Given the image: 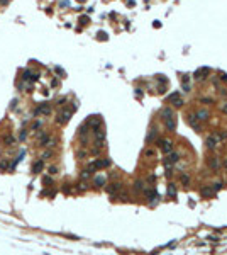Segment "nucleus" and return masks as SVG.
Wrapping results in <instances>:
<instances>
[{"label":"nucleus","instance_id":"obj_1","mask_svg":"<svg viewBox=\"0 0 227 255\" xmlns=\"http://www.w3.org/2000/svg\"><path fill=\"white\" fill-rule=\"evenodd\" d=\"M75 109H76V107H73V109H63V111L58 114V118H56V123H58V124H66L69 119H71L73 112H75Z\"/></svg>","mask_w":227,"mask_h":255},{"label":"nucleus","instance_id":"obj_2","mask_svg":"<svg viewBox=\"0 0 227 255\" xmlns=\"http://www.w3.org/2000/svg\"><path fill=\"white\" fill-rule=\"evenodd\" d=\"M168 102H171L175 107H181V106H183V100L180 99V92H178V90L171 92V94L168 95Z\"/></svg>","mask_w":227,"mask_h":255},{"label":"nucleus","instance_id":"obj_3","mask_svg":"<svg viewBox=\"0 0 227 255\" xmlns=\"http://www.w3.org/2000/svg\"><path fill=\"white\" fill-rule=\"evenodd\" d=\"M208 73H210V68H208V67H202V68L195 70L193 78H195V80H203L205 77H208Z\"/></svg>","mask_w":227,"mask_h":255},{"label":"nucleus","instance_id":"obj_4","mask_svg":"<svg viewBox=\"0 0 227 255\" xmlns=\"http://www.w3.org/2000/svg\"><path fill=\"white\" fill-rule=\"evenodd\" d=\"M163 121H165V126H166L168 131H175V129H176V118H175V114H171V116H168V118H165Z\"/></svg>","mask_w":227,"mask_h":255},{"label":"nucleus","instance_id":"obj_5","mask_svg":"<svg viewBox=\"0 0 227 255\" xmlns=\"http://www.w3.org/2000/svg\"><path fill=\"white\" fill-rule=\"evenodd\" d=\"M87 124H88V128H92V129L95 131V129H99V128H100L102 119H100V116H90L88 121H87Z\"/></svg>","mask_w":227,"mask_h":255},{"label":"nucleus","instance_id":"obj_6","mask_svg":"<svg viewBox=\"0 0 227 255\" xmlns=\"http://www.w3.org/2000/svg\"><path fill=\"white\" fill-rule=\"evenodd\" d=\"M34 114L37 116V114H42V116H49L51 114V106L49 104H41L39 107L34 111Z\"/></svg>","mask_w":227,"mask_h":255},{"label":"nucleus","instance_id":"obj_7","mask_svg":"<svg viewBox=\"0 0 227 255\" xmlns=\"http://www.w3.org/2000/svg\"><path fill=\"white\" fill-rule=\"evenodd\" d=\"M110 158H102V160H97V162H93V167L95 168H107V167H110Z\"/></svg>","mask_w":227,"mask_h":255},{"label":"nucleus","instance_id":"obj_8","mask_svg":"<svg viewBox=\"0 0 227 255\" xmlns=\"http://www.w3.org/2000/svg\"><path fill=\"white\" fill-rule=\"evenodd\" d=\"M120 189H122V184H120V182H112L110 186H107V192L112 194V196H115Z\"/></svg>","mask_w":227,"mask_h":255},{"label":"nucleus","instance_id":"obj_9","mask_svg":"<svg viewBox=\"0 0 227 255\" xmlns=\"http://www.w3.org/2000/svg\"><path fill=\"white\" fill-rule=\"evenodd\" d=\"M217 138H215V135H210V136L205 139V146L208 148V150H215V146H217Z\"/></svg>","mask_w":227,"mask_h":255},{"label":"nucleus","instance_id":"obj_10","mask_svg":"<svg viewBox=\"0 0 227 255\" xmlns=\"http://www.w3.org/2000/svg\"><path fill=\"white\" fill-rule=\"evenodd\" d=\"M207 165L212 168V170H219V167H220V163H219V158H217V157H210V158L207 160Z\"/></svg>","mask_w":227,"mask_h":255},{"label":"nucleus","instance_id":"obj_11","mask_svg":"<svg viewBox=\"0 0 227 255\" xmlns=\"http://www.w3.org/2000/svg\"><path fill=\"white\" fill-rule=\"evenodd\" d=\"M17 143V138L14 136V135H7V136H3V145L5 146H14Z\"/></svg>","mask_w":227,"mask_h":255},{"label":"nucleus","instance_id":"obj_12","mask_svg":"<svg viewBox=\"0 0 227 255\" xmlns=\"http://www.w3.org/2000/svg\"><path fill=\"white\" fill-rule=\"evenodd\" d=\"M144 196L148 197V199H158V192H156V189L153 187V189H144Z\"/></svg>","mask_w":227,"mask_h":255},{"label":"nucleus","instance_id":"obj_13","mask_svg":"<svg viewBox=\"0 0 227 255\" xmlns=\"http://www.w3.org/2000/svg\"><path fill=\"white\" fill-rule=\"evenodd\" d=\"M197 119H200V121H207L208 118H210V114H208V111L207 109H200L197 112V116H195Z\"/></svg>","mask_w":227,"mask_h":255},{"label":"nucleus","instance_id":"obj_14","mask_svg":"<svg viewBox=\"0 0 227 255\" xmlns=\"http://www.w3.org/2000/svg\"><path fill=\"white\" fill-rule=\"evenodd\" d=\"M154 139H158V129H156V128L149 129V135H148V138H146V141H148V143H153Z\"/></svg>","mask_w":227,"mask_h":255},{"label":"nucleus","instance_id":"obj_15","mask_svg":"<svg viewBox=\"0 0 227 255\" xmlns=\"http://www.w3.org/2000/svg\"><path fill=\"white\" fill-rule=\"evenodd\" d=\"M42 168H44V162H42V160L34 162V165H32V174H39Z\"/></svg>","mask_w":227,"mask_h":255},{"label":"nucleus","instance_id":"obj_16","mask_svg":"<svg viewBox=\"0 0 227 255\" xmlns=\"http://www.w3.org/2000/svg\"><path fill=\"white\" fill-rule=\"evenodd\" d=\"M178 160H180V155H178L176 151H169V155H168V158H166V162L173 165V163H176Z\"/></svg>","mask_w":227,"mask_h":255},{"label":"nucleus","instance_id":"obj_17","mask_svg":"<svg viewBox=\"0 0 227 255\" xmlns=\"http://www.w3.org/2000/svg\"><path fill=\"white\" fill-rule=\"evenodd\" d=\"M161 148H163V151H165V153H169V151H173V143H171V141H166V139H163V145H161Z\"/></svg>","mask_w":227,"mask_h":255},{"label":"nucleus","instance_id":"obj_18","mask_svg":"<svg viewBox=\"0 0 227 255\" xmlns=\"http://www.w3.org/2000/svg\"><path fill=\"white\" fill-rule=\"evenodd\" d=\"M166 194H168L169 197H176V186H175V184H168V187H166Z\"/></svg>","mask_w":227,"mask_h":255},{"label":"nucleus","instance_id":"obj_19","mask_svg":"<svg viewBox=\"0 0 227 255\" xmlns=\"http://www.w3.org/2000/svg\"><path fill=\"white\" fill-rule=\"evenodd\" d=\"M214 194H215V191L212 187H202V196L203 197H212Z\"/></svg>","mask_w":227,"mask_h":255},{"label":"nucleus","instance_id":"obj_20","mask_svg":"<svg viewBox=\"0 0 227 255\" xmlns=\"http://www.w3.org/2000/svg\"><path fill=\"white\" fill-rule=\"evenodd\" d=\"M188 123H190V126L193 128L195 131H202V126H200V124H198V123H197V118L193 119V118H192V116H190V118H188Z\"/></svg>","mask_w":227,"mask_h":255},{"label":"nucleus","instance_id":"obj_21","mask_svg":"<svg viewBox=\"0 0 227 255\" xmlns=\"http://www.w3.org/2000/svg\"><path fill=\"white\" fill-rule=\"evenodd\" d=\"M54 145H56V139H54V138H49V136H48V138H46V141H44V143H42L41 146H44V148H51V146H54Z\"/></svg>","mask_w":227,"mask_h":255},{"label":"nucleus","instance_id":"obj_22","mask_svg":"<svg viewBox=\"0 0 227 255\" xmlns=\"http://www.w3.org/2000/svg\"><path fill=\"white\" fill-rule=\"evenodd\" d=\"M173 114V109H169V107H165L163 111H161V119H165V118H168V116H171Z\"/></svg>","mask_w":227,"mask_h":255},{"label":"nucleus","instance_id":"obj_23","mask_svg":"<svg viewBox=\"0 0 227 255\" xmlns=\"http://www.w3.org/2000/svg\"><path fill=\"white\" fill-rule=\"evenodd\" d=\"M53 157V150H44L42 153H41V160H48V158Z\"/></svg>","mask_w":227,"mask_h":255},{"label":"nucleus","instance_id":"obj_24","mask_svg":"<svg viewBox=\"0 0 227 255\" xmlns=\"http://www.w3.org/2000/svg\"><path fill=\"white\" fill-rule=\"evenodd\" d=\"M95 186H97V187H102V186H105V177H102V175L95 177Z\"/></svg>","mask_w":227,"mask_h":255},{"label":"nucleus","instance_id":"obj_25","mask_svg":"<svg viewBox=\"0 0 227 255\" xmlns=\"http://www.w3.org/2000/svg\"><path fill=\"white\" fill-rule=\"evenodd\" d=\"M215 138H217V141H224V139H227V131H220V133H215Z\"/></svg>","mask_w":227,"mask_h":255},{"label":"nucleus","instance_id":"obj_26","mask_svg":"<svg viewBox=\"0 0 227 255\" xmlns=\"http://www.w3.org/2000/svg\"><path fill=\"white\" fill-rule=\"evenodd\" d=\"M134 189H136L137 192H139V191H144V182H142V180H136V184H134Z\"/></svg>","mask_w":227,"mask_h":255},{"label":"nucleus","instance_id":"obj_27","mask_svg":"<svg viewBox=\"0 0 227 255\" xmlns=\"http://www.w3.org/2000/svg\"><path fill=\"white\" fill-rule=\"evenodd\" d=\"M90 177H92V170H88V168H87V170H83V172H81V179H83V180H87V179H90Z\"/></svg>","mask_w":227,"mask_h":255},{"label":"nucleus","instance_id":"obj_28","mask_svg":"<svg viewBox=\"0 0 227 255\" xmlns=\"http://www.w3.org/2000/svg\"><path fill=\"white\" fill-rule=\"evenodd\" d=\"M46 138H48V135H46V133H37V141H39L41 145L46 141Z\"/></svg>","mask_w":227,"mask_h":255},{"label":"nucleus","instance_id":"obj_29","mask_svg":"<svg viewBox=\"0 0 227 255\" xmlns=\"http://www.w3.org/2000/svg\"><path fill=\"white\" fill-rule=\"evenodd\" d=\"M180 179H181V182H183L185 186H188V184H190V175H188V174H181V177H180Z\"/></svg>","mask_w":227,"mask_h":255},{"label":"nucleus","instance_id":"obj_30","mask_svg":"<svg viewBox=\"0 0 227 255\" xmlns=\"http://www.w3.org/2000/svg\"><path fill=\"white\" fill-rule=\"evenodd\" d=\"M156 80H158L159 83H168V78H166L165 75H161V73H159V75H156Z\"/></svg>","mask_w":227,"mask_h":255},{"label":"nucleus","instance_id":"obj_31","mask_svg":"<svg viewBox=\"0 0 227 255\" xmlns=\"http://www.w3.org/2000/svg\"><path fill=\"white\" fill-rule=\"evenodd\" d=\"M144 157L153 158V157H156V153H154V150H146V151H144Z\"/></svg>","mask_w":227,"mask_h":255},{"label":"nucleus","instance_id":"obj_32","mask_svg":"<svg viewBox=\"0 0 227 255\" xmlns=\"http://www.w3.org/2000/svg\"><path fill=\"white\" fill-rule=\"evenodd\" d=\"M41 126H42V121H36V123H34V126H32V131H37Z\"/></svg>","mask_w":227,"mask_h":255},{"label":"nucleus","instance_id":"obj_33","mask_svg":"<svg viewBox=\"0 0 227 255\" xmlns=\"http://www.w3.org/2000/svg\"><path fill=\"white\" fill-rule=\"evenodd\" d=\"M222 186H224L222 182H217V184H214V187H212V189H214V191L217 192V191H220V189H222Z\"/></svg>","mask_w":227,"mask_h":255},{"label":"nucleus","instance_id":"obj_34","mask_svg":"<svg viewBox=\"0 0 227 255\" xmlns=\"http://www.w3.org/2000/svg\"><path fill=\"white\" fill-rule=\"evenodd\" d=\"M99 39H102V41H107V34H105L103 31H100V32H99Z\"/></svg>","mask_w":227,"mask_h":255},{"label":"nucleus","instance_id":"obj_35","mask_svg":"<svg viewBox=\"0 0 227 255\" xmlns=\"http://www.w3.org/2000/svg\"><path fill=\"white\" fill-rule=\"evenodd\" d=\"M219 78L224 80V82H227V73H224V71H219Z\"/></svg>","mask_w":227,"mask_h":255},{"label":"nucleus","instance_id":"obj_36","mask_svg":"<svg viewBox=\"0 0 227 255\" xmlns=\"http://www.w3.org/2000/svg\"><path fill=\"white\" fill-rule=\"evenodd\" d=\"M148 182H149V184H154V182H156V175H149L148 177Z\"/></svg>","mask_w":227,"mask_h":255},{"label":"nucleus","instance_id":"obj_37","mask_svg":"<svg viewBox=\"0 0 227 255\" xmlns=\"http://www.w3.org/2000/svg\"><path fill=\"white\" fill-rule=\"evenodd\" d=\"M49 174H51V175H56V174H58V168H56V167H49Z\"/></svg>","mask_w":227,"mask_h":255},{"label":"nucleus","instance_id":"obj_38","mask_svg":"<svg viewBox=\"0 0 227 255\" xmlns=\"http://www.w3.org/2000/svg\"><path fill=\"white\" fill-rule=\"evenodd\" d=\"M63 192H71V187H69V184H65V187H63Z\"/></svg>","mask_w":227,"mask_h":255},{"label":"nucleus","instance_id":"obj_39","mask_svg":"<svg viewBox=\"0 0 227 255\" xmlns=\"http://www.w3.org/2000/svg\"><path fill=\"white\" fill-rule=\"evenodd\" d=\"M26 136H27V135H26V129H22V133H20L19 139H20V141H24V139H26Z\"/></svg>","mask_w":227,"mask_h":255},{"label":"nucleus","instance_id":"obj_40","mask_svg":"<svg viewBox=\"0 0 227 255\" xmlns=\"http://www.w3.org/2000/svg\"><path fill=\"white\" fill-rule=\"evenodd\" d=\"M88 17H85V15H83V17H80V22H81V24H88Z\"/></svg>","mask_w":227,"mask_h":255},{"label":"nucleus","instance_id":"obj_41","mask_svg":"<svg viewBox=\"0 0 227 255\" xmlns=\"http://www.w3.org/2000/svg\"><path fill=\"white\" fill-rule=\"evenodd\" d=\"M44 184H48V186L53 184V179H51V177H44Z\"/></svg>","mask_w":227,"mask_h":255},{"label":"nucleus","instance_id":"obj_42","mask_svg":"<svg viewBox=\"0 0 227 255\" xmlns=\"http://www.w3.org/2000/svg\"><path fill=\"white\" fill-rule=\"evenodd\" d=\"M202 102H203V104H212V99H207V97H205V99H202Z\"/></svg>","mask_w":227,"mask_h":255},{"label":"nucleus","instance_id":"obj_43","mask_svg":"<svg viewBox=\"0 0 227 255\" xmlns=\"http://www.w3.org/2000/svg\"><path fill=\"white\" fill-rule=\"evenodd\" d=\"M0 168L5 170V168H7V162H0Z\"/></svg>","mask_w":227,"mask_h":255},{"label":"nucleus","instance_id":"obj_44","mask_svg":"<svg viewBox=\"0 0 227 255\" xmlns=\"http://www.w3.org/2000/svg\"><path fill=\"white\" fill-rule=\"evenodd\" d=\"M136 95H137V97H139V95L142 97V90H141V88H136Z\"/></svg>","mask_w":227,"mask_h":255},{"label":"nucleus","instance_id":"obj_45","mask_svg":"<svg viewBox=\"0 0 227 255\" xmlns=\"http://www.w3.org/2000/svg\"><path fill=\"white\" fill-rule=\"evenodd\" d=\"M54 70H56V71H58L59 75H65V71H63V70L59 68V67H56V68H54Z\"/></svg>","mask_w":227,"mask_h":255},{"label":"nucleus","instance_id":"obj_46","mask_svg":"<svg viewBox=\"0 0 227 255\" xmlns=\"http://www.w3.org/2000/svg\"><path fill=\"white\" fill-rule=\"evenodd\" d=\"M183 90H185V92H190V85H188V83H185V85H183Z\"/></svg>","mask_w":227,"mask_h":255},{"label":"nucleus","instance_id":"obj_47","mask_svg":"<svg viewBox=\"0 0 227 255\" xmlns=\"http://www.w3.org/2000/svg\"><path fill=\"white\" fill-rule=\"evenodd\" d=\"M85 155H87L85 151H78V158H83V157H85Z\"/></svg>","mask_w":227,"mask_h":255},{"label":"nucleus","instance_id":"obj_48","mask_svg":"<svg viewBox=\"0 0 227 255\" xmlns=\"http://www.w3.org/2000/svg\"><path fill=\"white\" fill-rule=\"evenodd\" d=\"M222 167L227 168V158H224V160H222Z\"/></svg>","mask_w":227,"mask_h":255},{"label":"nucleus","instance_id":"obj_49","mask_svg":"<svg viewBox=\"0 0 227 255\" xmlns=\"http://www.w3.org/2000/svg\"><path fill=\"white\" fill-rule=\"evenodd\" d=\"M222 112H224V114H227V104H224V106H222Z\"/></svg>","mask_w":227,"mask_h":255},{"label":"nucleus","instance_id":"obj_50","mask_svg":"<svg viewBox=\"0 0 227 255\" xmlns=\"http://www.w3.org/2000/svg\"><path fill=\"white\" fill-rule=\"evenodd\" d=\"M219 92H220V95H227V90H224V88H220Z\"/></svg>","mask_w":227,"mask_h":255},{"label":"nucleus","instance_id":"obj_51","mask_svg":"<svg viewBox=\"0 0 227 255\" xmlns=\"http://www.w3.org/2000/svg\"><path fill=\"white\" fill-rule=\"evenodd\" d=\"M154 27H161V22L159 20H154Z\"/></svg>","mask_w":227,"mask_h":255},{"label":"nucleus","instance_id":"obj_52","mask_svg":"<svg viewBox=\"0 0 227 255\" xmlns=\"http://www.w3.org/2000/svg\"><path fill=\"white\" fill-rule=\"evenodd\" d=\"M80 2H85V0H80Z\"/></svg>","mask_w":227,"mask_h":255}]
</instances>
